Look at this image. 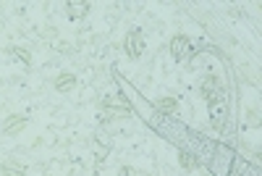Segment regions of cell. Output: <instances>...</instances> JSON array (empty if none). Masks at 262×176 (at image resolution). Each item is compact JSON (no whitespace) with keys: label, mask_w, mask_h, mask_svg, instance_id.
<instances>
[{"label":"cell","mask_w":262,"mask_h":176,"mask_svg":"<svg viewBox=\"0 0 262 176\" xmlns=\"http://www.w3.org/2000/svg\"><path fill=\"white\" fill-rule=\"evenodd\" d=\"M102 111H107V116H128L131 113V105L123 95H111V97H105L100 103Z\"/></svg>","instance_id":"cell-1"},{"label":"cell","mask_w":262,"mask_h":176,"mask_svg":"<svg viewBox=\"0 0 262 176\" xmlns=\"http://www.w3.org/2000/svg\"><path fill=\"white\" fill-rule=\"evenodd\" d=\"M202 97H205L207 103L226 100V90H223V84L217 82V76H205V79H202Z\"/></svg>","instance_id":"cell-2"},{"label":"cell","mask_w":262,"mask_h":176,"mask_svg":"<svg viewBox=\"0 0 262 176\" xmlns=\"http://www.w3.org/2000/svg\"><path fill=\"white\" fill-rule=\"evenodd\" d=\"M123 48H126V53L131 58H139L144 53V34H142V29H131L126 34V40H123Z\"/></svg>","instance_id":"cell-3"},{"label":"cell","mask_w":262,"mask_h":176,"mask_svg":"<svg viewBox=\"0 0 262 176\" xmlns=\"http://www.w3.org/2000/svg\"><path fill=\"white\" fill-rule=\"evenodd\" d=\"M189 50H191V48H189V40H186L184 34H176V37L170 40V55L176 58V61H184Z\"/></svg>","instance_id":"cell-4"},{"label":"cell","mask_w":262,"mask_h":176,"mask_svg":"<svg viewBox=\"0 0 262 176\" xmlns=\"http://www.w3.org/2000/svg\"><path fill=\"white\" fill-rule=\"evenodd\" d=\"M27 126V116H18V113H11L6 121H3V134H18L21 129Z\"/></svg>","instance_id":"cell-5"},{"label":"cell","mask_w":262,"mask_h":176,"mask_svg":"<svg viewBox=\"0 0 262 176\" xmlns=\"http://www.w3.org/2000/svg\"><path fill=\"white\" fill-rule=\"evenodd\" d=\"M0 173L3 176H27V166L18 161H6V163H0Z\"/></svg>","instance_id":"cell-6"},{"label":"cell","mask_w":262,"mask_h":176,"mask_svg":"<svg viewBox=\"0 0 262 176\" xmlns=\"http://www.w3.org/2000/svg\"><path fill=\"white\" fill-rule=\"evenodd\" d=\"M76 87V76L74 74H60L58 79H55V90L58 92H71Z\"/></svg>","instance_id":"cell-7"},{"label":"cell","mask_w":262,"mask_h":176,"mask_svg":"<svg viewBox=\"0 0 262 176\" xmlns=\"http://www.w3.org/2000/svg\"><path fill=\"white\" fill-rule=\"evenodd\" d=\"M66 8H69L71 18H81L86 11H90V3H74V0H71V3H66Z\"/></svg>","instance_id":"cell-8"},{"label":"cell","mask_w":262,"mask_h":176,"mask_svg":"<svg viewBox=\"0 0 262 176\" xmlns=\"http://www.w3.org/2000/svg\"><path fill=\"white\" fill-rule=\"evenodd\" d=\"M176 108H179L176 97H160L158 100V111L160 113H176Z\"/></svg>","instance_id":"cell-9"},{"label":"cell","mask_w":262,"mask_h":176,"mask_svg":"<svg viewBox=\"0 0 262 176\" xmlns=\"http://www.w3.org/2000/svg\"><path fill=\"white\" fill-rule=\"evenodd\" d=\"M11 55H13V58H18L24 66H29V63H32V55H29L24 48H11Z\"/></svg>","instance_id":"cell-10"},{"label":"cell","mask_w":262,"mask_h":176,"mask_svg":"<svg viewBox=\"0 0 262 176\" xmlns=\"http://www.w3.org/2000/svg\"><path fill=\"white\" fill-rule=\"evenodd\" d=\"M179 161H181V166H184V168H196V158L191 155V152H186V150L179 155Z\"/></svg>","instance_id":"cell-11"},{"label":"cell","mask_w":262,"mask_h":176,"mask_svg":"<svg viewBox=\"0 0 262 176\" xmlns=\"http://www.w3.org/2000/svg\"><path fill=\"white\" fill-rule=\"evenodd\" d=\"M118 176H137V173H134V168H131V166H121Z\"/></svg>","instance_id":"cell-12"}]
</instances>
